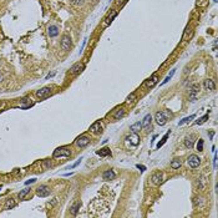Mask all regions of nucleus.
Here are the masks:
<instances>
[{"label": "nucleus", "mask_w": 218, "mask_h": 218, "mask_svg": "<svg viewBox=\"0 0 218 218\" xmlns=\"http://www.w3.org/2000/svg\"><path fill=\"white\" fill-rule=\"evenodd\" d=\"M71 156V151L69 147H59L54 151L53 157L54 158H57V157H69Z\"/></svg>", "instance_id": "f257e3e1"}, {"label": "nucleus", "mask_w": 218, "mask_h": 218, "mask_svg": "<svg viewBox=\"0 0 218 218\" xmlns=\"http://www.w3.org/2000/svg\"><path fill=\"white\" fill-rule=\"evenodd\" d=\"M187 162H188L189 167H192V168H196V167H198L199 163H201V158H199L197 155H191V156L188 157Z\"/></svg>", "instance_id": "f03ea898"}, {"label": "nucleus", "mask_w": 218, "mask_h": 218, "mask_svg": "<svg viewBox=\"0 0 218 218\" xmlns=\"http://www.w3.org/2000/svg\"><path fill=\"white\" fill-rule=\"evenodd\" d=\"M90 143V137L89 136H86V135H82L80 136L76 140V146H79L80 148H83V147H86L87 145Z\"/></svg>", "instance_id": "7ed1b4c3"}, {"label": "nucleus", "mask_w": 218, "mask_h": 218, "mask_svg": "<svg viewBox=\"0 0 218 218\" xmlns=\"http://www.w3.org/2000/svg\"><path fill=\"white\" fill-rule=\"evenodd\" d=\"M50 95H51V89H50V87H43V89L36 91V96H38L39 99H46V97H49Z\"/></svg>", "instance_id": "20e7f679"}, {"label": "nucleus", "mask_w": 218, "mask_h": 218, "mask_svg": "<svg viewBox=\"0 0 218 218\" xmlns=\"http://www.w3.org/2000/svg\"><path fill=\"white\" fill-rule=\"evenodd\" d=\"M36 194L39 197H48L50 194V188L48 186H45V184H43V186L36 188Z\"/></svg>", "instance_id": "39448f33"}, {"label": "nucleus", "mask_w": 218, "mask_h": 218, "mask_svg": "<svg viewBox=\"0 0 218 218\" xmlns=\"http://www.w3.org/2000/svg\"><path fill=\"white\" fill-rule=\"evenodd\" d=\"M71 46V38L69 35H64L62 36V40H61V49L64 51H67Z\"/></svg>", "instance_id": "423d86ee"}, {"label": "nucleus", "mask_w": 218, "mask_h": 218, "mask_svg": "<svg viewBox=\"0 0 218 218\" xmlns=\"http://www.w3.org/2000/svg\"><path fill=\"white\" fill-rule=\"evenodd\" d=\"M155 120H156L157 125H160V126H163V125H166V122H167V117L165 116L163 112H156Z\"/></svg>", "instance_id": "0eeeda50"}, {"label": "nucleus", "mask_w": 218, "mask_h": 218, "mask_svg": "<svg viewBox=\"0 0 218 218\" xmlns=\"http://www.w3.org/2000/svg\"><path fill=\"white\" fill-rule=\"evenodd\" d=\"M82 70H83V65H82L81 62H76V64H74L72 66H71V69H70L71 74H74V75H76V74L81 72Z\"/></svg>", "instance_id": "6e6552de"}, {"label": "nucleus", "mask_w": 218, "mask_h": 218, "mask_svg": "<svg viewBox=\"0 0 218 218\" xmlns=\"http://www.w3.org/2000/svg\"><path fill=\"white\" fill-rule=\"evenodd\" d=\"M127 140H128L130 142H131V145H132V146H137L138 143H140V137H138V136L136 135V132H133L131 136H128V137H127Z\"/></svg>", "instance_id": "1a4fd4ad"}, {"label": "nucleus", "mask_w": 218, "mask_h": 218, "mask_svg": "<svg viewBox=\"0 0 218 218\" xmlns=\"http://www.w3.org/2000/svg\"><path fill=\"white\" fill-rule=\"evenodd\" d=\"M203 86H205V90H208V91H212L214 90V82H213V80H211V79H207V80H205V83H203Z\"/></svg>", "instance_id": "9d476101"}, {"label": "nucleus", "mask_w": 218, "mask_h": 218, "mask_svg": "<svg viewBox=\"0 0 218 218\" xmlns=\"http://www.w3.org/2000/svg\"><path fill=\"white\" fill-rule=\"evenodd\" d=\"M48 32H49V36H50V38H55V36H57V34H59V27H57L56 25L49 26Z\"/></svg>", "instance_id": "9b49d317"}, {"label": "nucleus", "mask_w": 218, "mask_h": 218, "mask_svg": "<svg viewBox=\"0 0 218 218\" xmlns=\"http://www.w3.org/2000/svg\"><path fill=\"white\" fill-rule=\"evenodd\" d=\"M152 182H154L155 184H161L162 182H163V177H162V173H160V172L155 173L154 176H152Z\"/></svg>", "instance_id": "f8f14e48"}, {"label": "nucleus", "mask_w": 218, "mask_h": 218, "mask_svg": "<svg viewBox=\"0 0 218 218\" xmlns=\"http://www.w3.org/2000/svg\"><path fill=\"white\" fill-rule=\"evenodd\" d=\"M80 207H81V202H80V201H76V202L71 206V208H70L71 214H72V216H76L77 212H79V210H80Z\"/></svg>", "instance_id": "ddd939ff"}, {"label": "nucleus", "mask_w": 218, "mask_h": 218, "mask_svg": "<svg viewBox=\"0 0 218 218\" xmlns=\"http://www.w3.org/2000/svg\"><path fill=\"white\" fill-rule=\"evenodd\" d=\"M157 80H158V77H157V75L155 74V75L152 76L151 79H148V80L145 82V86L146 87H152L154 85H156V83H157Z\"/></svg>", "instance_id": "4468645a"}, {"label": "nucleus", "mask_w": 218, "mask_h": 218, "mask_svg": "<svg viewBox=\"0 0 218 218\" xmlns=\"http://www.w3.org/2000/svg\"><path fill=\"white\" fill-rule=\"evenodd\" d=\"M199 91V85L198 83H194V85H192L191 86V99H192V101H194V99H196V94Z\"/></svg>", "instance_id": "2eb2a0df"}, {"label": "nucleus", "mask_w": 218, "mask_h": 218, "mask_svg": "<svg viewBox=\"0 0 218 218\" xmlns=\"http://www.w3.org/2000/svg\"><path fill=\"white\" fill-rule=\"evenodd\" d=\"M193 143H194V136L193 135L188 136L186 140H184V146H186L187 148H189V150L193 147Z\"/></svg>", "instance_id": "dca6fc26"}, {"label": "nucleus", "mask_w": 218, "mask_h": 218, "mask_svg": "<svg viewBox=\"0 0 218 218\" xmlns=\"http://www.w3.org/2000/svg\"><path fill=\"white\" fill-rule=\"evenodd\" d=\"M102 177H104V179L109 181V179H114L116 177V175H115V172H114L112 170H109V171H106V172H104Z\"/></svg>", "instance_id": "f3484780"}, {"label": "nucleus", "mask_w": 218, "mask_h": 218, "mask_svg": "<svg viewBox=\"0 0 218 218\" xmlns=\"http://www.w3.org/2000/svg\"><path fill=\"white\" fill-rule=\"evenodd\" d=\"M90 131L95 132V133H99V132H101V122H100V121H97V122H95L94 125H91Z\"/></svg>", "instance_id": "a211bd4d"}, {"label": "nucleus", "mask_w": 218, "mask_h": 218, "mask_svg": "<svg viewBox=\"0 0 218 218\" xmlns=\"http://www.w3.org/2000/svg\"><path fill=\"white\" fill-rule=\"evenodd\" d=\"M15 201H14L13 198H10V199H8L6 201V203H5V206H4V210H13L14 207H15Z\"/></svg>", "instance_id": "6ab92c4d"}, {"label": "nucleus", "mask_w": 218, "mask_h": 218, "mask_svg": "<svg viewBox=\"0 0 218 218\" xmlns=\"http://www.w3.org/2000/svg\"><path fill=\"white\" fill-rule=\"evenodd\" d=\"M151 121H152L151 115H146V116H145V118H143V122H142V127L147 128V127L151 125Z\"/></svg>", "instance_id": "aec40b11"}, {"label": "nucleus", "mask_w": 218, "mask_h": 218, "mask_svg": "<svg viewBox=\"0 0 218 218\" xmlns=\"http://www.w3.org/2000/svg\"><path fill=\"white\" fill-rule=\"evenodd\" d=\"M123 115H125V109L120 107V109H117V111H116V114H114V118L115 120H120Z\"/></svg>", "instance_id": "412c9836"}, {"label": "nucleus", "mask_w": 218, "mask_h": 218, "mask_svg": "<svg viewBox=\"0 0 218 218\" xmlns=\"http://www.w3.org/2000/svg\"><path fill=\"white\" fill-rule=\"evenodd\" d=\"M141 128H142V122H136V123L131 125V127H130V130H131L132 132H138Z\"/></svg>", "instance_id": "4be33fe9"}, {"label": "nucleus", "mask_w": 218, "mask_h": 218, "mask_svg": "<svg viewBox=\"0 0 218 218\" xmlns=\"http://www.w3.org/2000/svg\"><path fill=\"white\" fill-rule=\"evenodd\" d=\"M97 155L99 156H101V157H105V156H107V155H110L111 152H110V148H107V147H105V148H102V150H100V151H97L96 152Z\"/></svg>", "instance_id": "5701e85b"}, {"label": "nucleus", "mask_w": 218, "mask_h": 218, "mask_svg": "<svg viewBox=\"0 0 218 218\" xmlns=\"http://www.w3.org/2000/svg\"><path fill=\"white\" fill-rule=\"evenodd\" d=\"M194 117H196V115H191V116H188V117H184L183 120H181V121L178 122V126H182V125H184V123H187V122H189L191 120H193Z\"/></svg>", "instance_id": "b1692460"}, {"label": "nucleus", "mask_w": 218, "mask_h": 218, "mask_svg": "<svg viewBox=\"0 0 218 218\" xmlns=\"http://www.w3.org/2000/svg\"><path fill=\"white\" fill-rule=\"evenodd\" d=\"M171 167H172L173 170L179 168V167H181V162H179V160H175V161L171 162Z\"/></svg>", "instance_id": "393cba45"}, {"label": "nucleus", "mask_w": 218, "mask_h": 218, "mask_svg": "<svg viewBox=\"0 0 218 218\" xmlns=\"http://www.w3.org/2000/svg\"><path fill=\"white\" fill-rule=\"evenodd\" d=\"M208 116H210V115H208V114H206L205 116H202V117H201V118H198V120H197V121H196V123H197V125H202V123H205V122L207 121Z\"/></svg>", "instance_id": "a878e982"}, {"label": "nucleus", "mask_w": 218, "mask_h": 218, "mask_svg": "<svg viewBox=\"0 0 218 218\" xmlns=\"http://www.w3.org/2000/svg\"><path fill=\"white\" fill-rule=\"evenodd\" d=\"M29 192H30V188H24L22 191H20V193H19V198H20V199H24V197H25Z\"/></svg>", "instance_id": "bb28decb"}, {"label": "nucleus", "mask_w": 218, "mask_h": 218, "mask_svg": "<svg viewBox=\"0 0 218 218\" xmlns=\"http://www.w3.org/2000/svg\"><path fill=\"white\" fill-rule=\"evenodd\" d=\"M170 133H171V131H168V132H167L166 135L163 136V138H162V141H161V142L158 143V145H157V148H160V147H162V146H163V143H165V142L167 141V137L170 136Z\"/></svg>", "instance_id": "cd10ccee"}, {"label": "nucleus", "mask_w": 218, "mask_h": 218, "mask_svg": "<svg viewBox=\"0 0 218 218\" xmlns=\"http://www.w3.org/2000/svg\"><path fill=\"white\" fill-rule=\"evenodd\" d=\"M116 14H117L116 11H112V13H111V15H109V16H107V19H106V25L111 24V21H112V19H114V18L116 16Z\"/></svg>", "instance_id": "c85d7f7f"}, {"label": "nucleus", "mask_w": 218, "mask_h": 218, "mask_svg": "<svg viewBox=\"0 0 218 218\" xmlns=\"http://www.w3.org/2000/svg\"><path fill=\"white\" fill-rule=\"evenodd\" d=\"M203 145H205V142H203V140L199 138L197 142V151H203Z\"/></svg>", "instance_id": "c756f323"}, {"label": "nucleus", "mask_w": 218, "mask_h": 218, "mask_svg": "<svg viewBox=\"0 0 218 218\" xmlns=\"http://www.w3.org/2000/svg\"><path fill=\"white\" fill-rule=\"evenodd\" d=\"M173 74H175V70H172V71H171V74H170V75H168V76H167V77L165 79V80H163V82H162V83H161V85H165V83H167V82H168V81L171 80V79H172V76H173Z\"/></svg>", "instance_id": "7c9ffc66"}, {"label": "nucleus", "mask_w": 218, "mask_h": 218, "mask_svg": "<svg viewBox=\"0 0 218 218\" xmlns=\"http://www.w3.org/2000/svg\"><path fill=\"white\" fill-rule=\"evenodd\" d=\"M135 99H136V94H135V92H132L130 96H127L126 101H127V102H132V101H135Z\"/></svg>", "instance_id": "2f4dec72"}, {"label": "nucleus", "mask_w": 218, "mask_h": 218, "mask_svg": "<svg viewBox=\"0 0 218 218\" xmlns=\"http://www.w3.org/2000/svg\"><path fill=\"white\" fill-rule=\"evenodd\" d=\"M71 3L74 4V5H81L83 1H82V0H71Z\"/></svg>", "instance_id": "473e14b6"}, {"label": "nucleus", "mask_w": 218, "mask_h": 218, "mask_svg": "<svg viewBox=\"0 0 218 218\" xmlns=\"http://www.w3.org/2000/svg\"><path fill=\"white\" fill-rule=\"evenodd\" d=\"M81 160H82V157H81V158H80V160H77V161L75 162V163H74V165H72V166L70 167V168H75V167H76L77 165H80V162H81ZM70 168H69V170H70Z\"/></svg>", "instance_id": "72a5a7b5"}, {"label": "nucleus", "mask_w": 218, "mask_h": 218, "mask_svg": "<svg viewBox=\"0 0 218 218\" xmlns=\"http://www.w3.org/2000/svg\"><path fill=\"white\" fill-rule=\"evenodd\" d=\"M136 167H137V168H138V170H140V171H141V172H143V171H145V170H146V167H145V166H142V165H137Z\"/></svg>", "instance_id": "f704fd0d"}, {"label": "nucleus", "mask_w": 218, "mask_h": 218, "mask_svg": "<svg viewBox=\"0 0 218 218\" xmlns=\"http://www.w3.org/2000/svg\"><path fill=\"white\" fill-rule=\"evenodd\" d=\"M213 166H214V168L217 167V154H216V151H214V158H213Z\"/></svg>", "instance_id": "c9c22d12"}, {"label": "nucleus", "mask_w": 218, "mask_h": 218, "mask_svg": "<svg viewBox=\"0 0 218 218\" xmlns=\"http://www.w3.org/2000/svg\"><path fill=\"white\" fill-rule=\"evenodd\" d=\"M34 182H36V179H35V178H32V179H30V181H26V182H25V184L27 186V184H30V183H34Z\"/></svg>", "instance_id": "e433bc0d"}, {"label": "nucleus", "mask_w": 218, "mask_h": 218, "mask_svg": "<svg viewBox=\"0 0 218 218\" xmlns=\"http://www.w3.org/2000/svg\"><path fill=\"white\" fill-rule=\"evenodd\" d=\"M0 189H1V186H0Z\"/></svg>", "instance_id": "4c0bfd02"}]
</instances>
